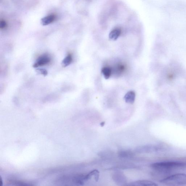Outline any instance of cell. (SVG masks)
Here are the masks:
<instances>
[{
	"label": "cell",
	"instance_id": "1",
	"mask_svg": "<svg viewBox=\"0 0 186 186\" xmlns=\"http://www.w3.org/2000/svg\"><path fill=\"white\" fill-rule=\"evenodd\" d=\"M186 166V163L181 162H155L151 165L153 169L159 172H166Z\"/></svg>",
	"mask_w": 186,
	"mask_h": 186
},
{
	"label": "cell",
	"instance_id": "2",
	"mask_svg": "<svg viewBox=\"0 0 186 186\" xmlns=\"http://www.w3.org/2000/svg\"><path fill=\"white\" fill-rule=\"evenodd\" d=\"M160 183L167 185H186V174L183 173L174 174L162 180Z\"/></svg>",
	"mask_w": 186,
	"mask_h": 186
},
{
	"label": "cell",
	"instance_id": "3",
	"mask_svg": "<svg viewBox=\"0 0 186 186\" xmlns=\"http://www.w3.org/2000/svg\"><path fill=\"white\" fill-rule=\"evenodd\" d=\"M162 147L156 145H146L139 147L137 149V152L140 153H151L158 152L162 150Z\"/></svg>",
	"mask_w": 186,
	"mask_h": 186
},
{
	"label": "cell",
	"instance_id": "4",
	"mask_svg": "<svg viewBox=\"0 0 186 186\" xmlns=\"http://www.w3.org/2000/svg\"><path fill=\"white\" fill-rule=\"evenodd\" d=\"M51 58L49 56L46 54L43 55L39 57L33 65L34 68L43 66L49 64L51 61Z\"/></svg>",
	"mask_w": 186,
	"mask_h": 186
},
{
	"label": "cell",
	"instance_id": "5",
	"mask_svg": "<svg viewBox=\"0 0 186 186\" xmlns=\"http://www.w3.org/2000/svg\"><path fill=\"white\" fill-rule=\"evenodd\" d=\"M129 185L137 186H156L158 185L155 183L148 180H138L132 182L129 184Z\"/></svg>",
	"mask_w": 186,
	"mask_h": 186
},
{
	"label": "cell",
	"instance_id": "6",
	"mask_svg": "<svg viewBox=\"0 0 186 186\" xmlns=\"http://www.w3.org/2000/svg\"><path fill=\"white\" fill-rule=\"evenodd\" d=\"M56 18V16L55 14L50 15L42 18L41 20V23L43 26H47L53 23Z\"/></svg>",
	"mask_w": 186,
	"mask_h": 186
},
{
	"label": "cell",
	"instance_id": "7",
	"mask_svg": "<svg viewBox=\"0 0 186 186\" xmlns=\"http://www.w3.org/2000/svg\"><path fill=\"white\" fill-rule=\"evenodd\" d=\"M136 94L133 91H130L125 94L124 99L126 102L128 104H133L135 102Z\"/></svg>",
	"mask_w": 186,
	"mask_h": 186
},
{
	"label": "cell",
	"instance_id": "8",
	"mask_svg": "<svg viewBox=\"0 0 186 186\" xmlns=\"http://www.w3.org/2000/svg\"><path fill=\"white\" fill-rule=\"evenodd\" d=\"M121 29L119 28H116L113 29L111 32H110L109 35V37L110 40H115L119 38L121 34Z\"/></svg>",
	"mask_w": 186,
	"mask_h": 186
},
{
	"label": "cell",
	"instance_id": "9",
	"mask_svg": "<svg viewBox=\"0 0 186 186\" xmlns=\"http://www.w3.org/2000/svg\"><path fill=\"white\" fill-rule=\"evenodd\" d=\"M93 176H94L95 180L96 181H97L99 180V172L97 170H94L86 174L85 175V179H86V181L91 179Z\"/></svg>",
	"mask_w": 186,
	"mask_h": 186
},
{
	"label": "cell",
	"instance_id": "10",
	"mask_svg": "<svg viewBox=\"0 0 186 186\" xmlns=\"http://www.w3.org/2000/svg\"><path fill=\"white\" fill-rule=\"evenodd\" d=\"M102 73L104 78L106 79H109L112 73V69L108 67H104L102 70Z\"/></svg>",
	"mask_w": 186,
	"mask_h": 186
},
{
	"label": "cell",
	"instance_id": "11",
	"mask_svg": "<svg viewBox=\"0 0 186 186\" xmlns=\"http://www.w3.org/2000/svg\"><path fill=\"white\" fill-rule=\"evenodd\" d=\"M73 61V58L72 55L70 54H68L67 55L66 57L62 61V65L64 67L68 66Z\"/></svg>",
	"mask_w": 186,
	"mask_h": 186
},
{
	"label": "cell",
	"instance_id": "12",
	"mask_svg": "<svg viewBox=\"0 0 186 186\" xmlns=\"http://www.w3.org/2000/svg\"><path fill=\"white\" fill-rule=\"evenodd\" d=\"M132 154L131 152L127 151H121L119 153V155L121 158H128V157L131 156Z\"/></svg>",
	"mask_w": 186,
	"mask_h": 186
},
{
	"label": "cell",
	"instance_id": "13",
	"mask_svg": "<svg viewBox=\"0 0 186 186\" xmlns=\"http://www.w3.org/2000/svg\"><path fill=\"white\" fill-rule=\"evenodd\" d=\"M6 26V22L5 20H1V22H0V28L1 29H4Z\"/></svg>",
	"mask_w": 186,
	"mask_h": 186
},
{
	"label": "cell",
	"instance_id": "14",
	"mask_svg": "<svg viewBox=\"0 0 186 186\" xmlns=\"http://www.w3.org/2000/svg\"><path fill=\"white\" fill-rule=\"evenodd\" d=\"M38 71L40 74H42L43 75L46 76L47 75V71L45 69H38Z\"/></svg>",
	"mask_w": 186,
	"mask_h": 186
},
{
	"label": "cell",
	"instance_id": "15",
	"mask_svg": "<svg viewBox=\"0 0 186 186\" xmlns=\"http://www.w3.org/2000/svg\"><path fill=\"white\" fill-rule=\"evenodd\" d=\"M105 122L104 121L102 122V123H100L101 126L103 127L104 125H105Z\"/></svg>",
	"mask_w": 186,
	"mask_h": 186
}]
</instances>
